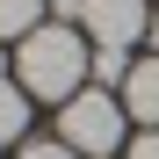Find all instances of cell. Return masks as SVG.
<instances>
[{"instance_id":"cell-1","label":"cell","mask_w":159,"mask_h":159,"mask_svg":"<svg viewBox=\"0 0 159 159\" xmlns=\"http://www.w3.org/2000/svg\"><path fill=\"white\" fill-rule=\"evenodd\" d=\"M94 72V51L80 43V29H65V22H43V29L15 51V87L36 94V101H65L80 94V80Z\"/></svg>"},{"instance_id":"cell-2","label":"cell","mask_w":159,"mask_h":159,"mask_svg":"<svg viewBox=\"0 0 159 159\" xmlns=\"http://www.w3.org/2000/svg\"><path fill=\"white\" fill-rule=\"evenodd\" d=\"M58 138L80 152V159H109L123 145V101L109 87H80L65 109H58Z\"/></svg>"},{"instance_id":"cell-3","label":"cell","mask_w":159,"mask_h":159,"mask_svg":"<svg viewBox=\"0 0 159 159\" xmlns=\"http://www.w3.org/2000/svg\"><path fill=\"white\" fill-rule=\"evenodd\" d=\"M80 29L94 36V51H130L152 29V15L145 0H80Z\"/></svg>"},{"instance_id":"cell-4","label":"cell","mask_w":159,"mask_h":159,"mask_svg":"<svg viewBox=\"0 0 159 159\" xmlns=\"http://www.w3.org/2000/svg\"><path fill=\"white\" fill-rule=\"evenodd\" d=\"M123 109L138 116L145 130H159V58H138V65H130V80H123Z\"/></svg>"},{"instance_id":"cell-5","label":"cell","mask_w":159,"mask_h":159,"mask_svg":"<svg viewBox=\"0 0 159 159\" xmlns=\"http://www.w3.org/2000/svg\"><path fill=\"white\" fill-rule=\"evenodd\" d=\"M36 29H43V7H36V0H0V36L29 43Z\"/></svg>"},{"instance_id":"cell-6","label":"cell","mask_w":159,"mask_h":159,"mask_svg":"<svg viewBox=\"0 0 159 159\" xmlns=\"http://www.w3.org/2000/svg\"><path fill=\"white\" fill-rule=\"evenodd\" d=\"M22 130H29V94H22V87H7V80H0V145H15Z\"/></svg>"},{"instance_id":"cell-7","label":"cell","mask_w":159,"mask_h":159,"mask_svg":"<svg viewBox=\"0 0 159 159\" xmlns=\"http://www.w3.org/2000/svg\"><path fill=\"white\" fill-rule=\"evenodd\" d=\"M94 87H116V80H130V65H123V51H94Z\"/></svg>"},{"instance_id":"cell-8","label":"cell","mask_w":159,"mask_h":159,"mask_svg":"<svg viewBox=\"0 0 159 159\" xmlns=\"http://www.w3.org/2000/svg\"><path fill=\"white\" fill-rule=\"evenodd\" d=\"M15 159H80V152H72L65 138H36V145H22Z\"/></svg>"},{"instance_id":"cell-9","label":"cell","mask_w":159,"mask_h":159,"mask_svg":"<svg viewBox=\"0 0 159 159\" xmlns=\"http://www.w3.org/2000/svg\"><path fill=\"white\" fill-rule=\"evenodd\" d=\"M130 159H159V130H145V138L130 145Z\"/></svg>"},{"instance_id":"cell-10","label":"cell","mask_w":159,"mask_h":159,"mask_svg":"<svg viewBox=\"0 0 159 159\" xmlns=\"http://www.w3.org/2000/svg\"><path fill=\"white\" fill-rule=\"evenodd\" d=\"M145 36H152V58H159V15H152V29H145Z\"/></svg>"},{"instance_id":"cell-11","label":"cell","mask_w":159,"mask_h":159,"mask_svg":"<svg viewBox=\"0 0 159 159\" xmlns=\"http://www.w3.org/2000/svg\"><path fill=\"white\" fill-rule=\"evenodd\" d=\"M0 65H7V58H0ZM0 80H7V72H0Z\"/></svg>"}]
</instances>
